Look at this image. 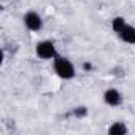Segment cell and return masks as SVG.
I'll return each instance as SVG.
<instances>
[{
	"instance_id": "obj_1",
	"label": "cell",
	"mask_w": 135,
	"mask_h": 135,
	"mask_svg": "<svg viewBox=\"0 0 135 135\" xmlns=\"http://www.w3.org/2000/svg\"><path fill=\"white\" fill-rule=\"evenodd\" d=\"M54 72L62 80H72L75 76V67L67 57L56 56L54 57Z\"/></svg>"
},
{
	"instance_id": "obj_2",
	"label": "cell",
	"mask_w": 135,
	"mask_h": 135,
	"mask_svg": "<svg viewBox=\"0 0 135 135\" xmlns=\"http://www.w3.org/2000/svg\"><path fill=\"white\" fill-rule=\"evenodd\" d=\"M35 52L40 59H52V57H56V46L51 40H43V41L37 43Z\"/></svg>"
},
{
	"instance_id": "obj_3",
	"label": "cell",
	"mask_w": 135,
	"mask_h": 135,
	"mask_svg": "<svg viewBox=\"0 0 135 135\" xmlns=\"http://www.w3.org/2000/svg\"><path fill=\"white\" fill-rule=\"evenodd\" d=\"M24 24L29 30L32 32H40L43 29V21H41V16L37 13V11H29L24 15Z\"/></svg>"
},
{
	"instance_id": "obj_4",
	"label": "cell",
	"mask_w": 135,
	"mask_h": 135,
	"mask_svg": "<svg viewBox=\"0 0 135 135\" xmlns=\"http://www.w3.org/2000/svg\"><path fill=\"white\" fill-rule=\"evenodd\" d=\"M103 100H105V103L110 105V107H119V105L122 103V94H121L118 89L111 88V89H107V91H105Z\"/></svg>"
},
{
	"instance_id": "obj_5",
	"label": "cell",
	"mask_w": 135,
	"mask_h": 135,
	"mask_svg": "<svg viewBox=\"0 0 135 135\" xmlns=\"http://www.w3.org/2000/svg\"><path fill=\"white\" fill-rule=\"evenodd\" d=\"M118 35L121 37V40H122L124 43H127V45H135V27H133V26L127 24Z\"/></svg>"
},
{
	"instance_id": "obj_6",
	"label": "cell",
	"mask_w": 135,
	"mask_h": 135,
	"mask_svg": "<svg viewBox=\"0 0 135 135\" xmlns=\"http://www.w3.org/2000/svg\"><path fill=\"white\" fill-rule=\"evenodd\" d=\"M124 133H127V126L121 121H116L108 127V135H124Z\"/></svg>"
},
{
	"instance_id": "obj_7",
	"label": "cell",
	"mask_w": 135,
	"mask_h": 135,
	"mask_svg": "<svg viewBox=\"0 0 135 135\" xmlns=\"http://www.w3.org/2000/svg\"><path fill=\"white\" fill-rule=\"evenodd\" d=\"M126 26H127V22H126V19H124L122 16H116V18H113V21H111V29H113L114 33H119Z\"/></svg>"
},
{
	"instance_id": "obj_8",
	"label": "cell",
	"mask_w": 135,
	"mask_h": 135,
	"mask_svg": "<svg viewBox=\"0 0 135 135\" xmlns=\"http://www.w3.org/2000/svg\"><path fill=\"white\" fill-rule=\"evenodd\" d=\"M73 113H75L76 118H84V116L88 114V108H86V107H76Z\"/></svg>"
},
{
	"instance_id": "obj_9",
	"label": "cell",
	"mask_w": 135,
	"mask_h": 135,
	"mask_svg": "<svg viewBox=\"0 0 135 135\" xmlns=\"http://www.w3.org/2000/svg\"><path fill=\"white\" fill-rule=\"evenodd\" d=\"M83 69H84L86 72H88V70H91V69H92V64H89V62H84V64H83Z\"/></svg>"
},
{
	"instance_id": "obj_10",
	"label": "cell",
	"mask_w": 135,
	"mask_h": 135,
	"mask_svg": "<svg viewBox=\"0 0 135 135\" xmlns=\"http://www.w3.org/2000/svg\"><path fill=\"white\" fill-rule=\"evenodd\" d=\"M5 2H8V0H5Z\"/></svg>"
}]
</instances>
